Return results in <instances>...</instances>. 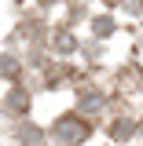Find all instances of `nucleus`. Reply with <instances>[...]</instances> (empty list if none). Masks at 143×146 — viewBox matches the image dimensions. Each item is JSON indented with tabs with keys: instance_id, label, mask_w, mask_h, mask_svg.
Here are the masks:
<instances>
[{
	"instance_id": "obj_1",
	"label": "nucleus",
	"mask_w": 143,
	"mask_h": 146,
	"mask_svg": "<svg viewBox=\"0 0 143 146\" xmlns=\"http://www.w3.org/2000/svg\"><path fill=\"white\" fill-rule=\"evenodd\" d=\"M52 131H55V139H59L62 146H77V143H85V139L92 135V124L85 121V117H77V113H66V117L55 121Z\"/></svg>"
},
{
	"instance_id": "obj_4",
	"label": "nucleus",
	"mask_w": 143,
	"mask_h": 146,
	"mask_svg": "<svg viewBox=\"0 0 143 146\" xmlns=\"http://www.w3.org/2000/svg\"><path fill=\"white\" fill-rule=\"evenodd\" d=\"M26 106H30L26 91H22V88H11V95H7V110H15V113H26Z\"/></svg>"
},
{
	"instance_id": "obj_5",
	"label": "nucleus",
	"mask_w": 143,
	"mask_h": 146,
	"mask_svg": "<svg viewBox=\"0 0 143 146\" xmlns=\"http://www.w3.org/2000/svg\"><path fill=\"white\" fill-rule=\"evenodd\" d=\"M92 29H95L99 36H107L110 29H114V22H110V18H95V22H92Z\"/></svg>"
},
{
	"instance_id": "obj_7",
	"label": "nucleus",
	"mask_w": 143,
	"mask_h": 146,
	"mask_svg": "<svg viewBox=\"0 0 143 146\" xmlns=\"http://www.w3.org/2000/svg\"><path fill=\"white\" fill-rule=\"evenodd\" d=\"M44 4H52V0H44Z\"/></svg>"
},
{
	"instance_id": "obj_6",
	"label": "nucleus",
	"mask_w": 143,
	"mask_h": 146,
	"mask_svg": "<svg viewBox=\"0 0 143 146\" xmlns=\"http://www.w3.org/2000/svg\"><path fill=\"white\" fill-rule=\"evenodd\" d=\"M55 48H59V51H70V48H73V36L70 33H59V36H55Z\"/></svg>"
},
{
	"instance_id": "obj_2",
	"label": "nucleus",
	"mask_w": 143,
	"mask_h": 146,
	"mask_svg": "<svg viewBox=\"0 0 143 146\" xmlns=\"http://www.w3.org/2000/svg\"><path fill=\"white\" fill-rule=\"evenodd\" d=\"M77 106H81V113H95V110L103 106V95L92 91V88H85V91H81V99H77Z\"/></svg>"
},
{
	"instance_id": "obj_3",
	"label": "nucleus",
	"mask_w": 143,
	"mask_h": 146,
	"mask_svg": "<svg viewBox=\"0 0 143 146\" xmlns=\"http://www.w3.org/2000/svg\"><path fill=\"white\" fill-rule=\"evenodd\" d=\"M136 131V121H128V117H121V121H114V128H110V135L117 139V143H125L128 135Z\"/></svg>"
}]
</instances>
